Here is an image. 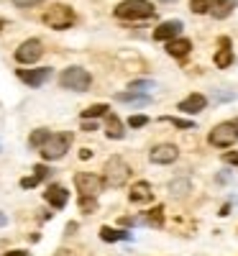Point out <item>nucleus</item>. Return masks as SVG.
Returning a JSON list of instances; mask_svg holds the SVG:
<instances>
[{
    "label": "nucleus",
    "mask_w": 238,
    "mask_h": 256,
    "mask_svg": "<svg viewBox=\"0 0 238 256\" xmlns=\"http://www.w3.org/2000/svg\"><path fill=\"white\" fill-rule=\"evenodd\" d=\"M113 16L120 20H148L154 16V3L151 0H123L116 6Z\"/></svg>",
    "instance_id": "obj_1"
},
{
    "label": "nucleus",
    "mask_w": 238,
    "mask_h": 256,
    "mask_svg": "<svg viewBox=\"0 0 238 256\" xmlns=\"http://www.w3.org/2000/svg\"><path fill=\"white\" fill-rule=\"evenodd\" d=\"M41 20H44V26H49L54 31H67V28L74 26V10L64 3H54L44 16H41Z\"/></svg>",
    "instance_id": "obj_2"
},
{
    "label": "nucleus",
    "mask_w": 238,
    "mask_h": 256,
    "mask_svg": "<svg viewBox=\"0 0 238 256\" xmlns=\"http://www.w3.org/2000/svg\"><path fill=\"white\" fill-rule=\"evenodd\" d=\"M102 180H105V187H123L131 180V166H128L120 156H110L105 162Z\"/></svg>",
    "instance_id": "obj_3"
},
{
    "label": "nucleus",
    "mask_w": 238,
    "mask_h": 256,
    "mask_svg": "<svg viewBox=\"0 0 238 256\" xmlns=\"http://www.w3.org/2000/svg\"><path fill=\"white\" fill-rule=\"evenodd\" d=\"M59 84L67 88V90H74V92H84V90H90L92 77H90L88 70H82V67H67L59 74Z\"/></svg>",
    "instance_id": "obj_4"
},
{
    "label": "nucleus",
    "mask_w": 238,
    "mask_h": 256,
    "mask_svg": "<svg viewBox=\"0 0 238 256\" xmlns=\"http://www.w3.org/2000/svg\"><path fill=\"white\" fill-rule=\"evenodd\" d=\"M72 134H67V131H62V134H52L49 138H46V144L41 146V156L44 159H62L64 154L70 152V146H72Z\"/></svg>",
    "instance_id": "obj_5"
},
{
    "label": "nucleus",
    "mask_w": 238,
    "mask_h": 256,
    "mask_svg": "<svg viewBox=\"0 0 238 256\" xmlns=\"http://www.w3.org/2000/svg\"><path fill=\"white\" fill-rule=\"evenodd\" d=\"M208 141L210 146H218V148H228L238 141V123H218L212 128V131L208 134Z\"/></svg>",
    "instance_id": "obj_6"
},
{
    "label": "nucleus",
    "mask_w": 238,
    "mask_h": 256,
    "mask_svg": "<svg viewBox=\"0 0 238 256\" xmlns=\"http://www.w3.org/2000/svg\"><path fill=\"white\" fill-rule=\"evenodd\" d=\"M74 187L80 192V198H98L105 190V180L98 174H90V172H80V174H74Z\"/></svg>",
    "instance_id": "obj_7"
},
{
    "label": "nucleus",
    "mask_w": 238,
    "mask_h": 256,
    "mask_svg": "<svg viewBox=\"0 0 238 256\" xmlns=\"http://www.w3.org/2000/svg\"><path fill=\"white\" fill-rule=\"evenodd\" d=\"M13 56H16L18 64H34V62H38L41 56H44V44H41L38 38H28L16 49Z\"/></svg>",
    "instance_id": "obj_8"
},
{
    "label": "nucleus",
    "mask_w": 238,
    "mask_h": 256,
    "mask_svg": "<svg viewBox=\"0 0 238 256\" xmlns=\"http://www.w3.org/2000/svg\"><path fill=\"white\" fill-rule=\"evenodd\" d=\"M52 74H54L52 67H41V70H18V72H16V77L24 82V84H28V88H41V84H44Z\"/></svg>",
    "instance_id": "obj_9"
},
{
    "label": "nucleus",
    "mask_w": 238,
    "mask_h": 256,
    "mask_svg": "<svg viewBox=\"0 0 238 256\" xmlns=\"http://www.w3.org/2000/svg\"><path fill=\"white\" fill-rule=\"evenodd\" d=\"M148 159L154 162V164H172V162L180 159V148L174 144H159V146L151 148Z\"/></svg>",
    "instance_id": "obj_10"
},
{
    "label": "nucleus",
    "mask_w": 238,
    "mask_h": 256,
    "mask_svg": "<svg viewBox=\"0 0 238 256\" xmlns=\"http://www.w3.org/2000/svg\"><path fill=\"white\" fill-rule=\"evenodd\" d=\"M44 200H46L54 210H62V208H67L70 192H67V187H62V184H49L46 192H44Z\"/></svg>",
    "instance_id": "obj_11"
},
{
    "label": "nucleus",
    "mask_w": 238,
    "mask_h": 256,
    "mask_svg": "<svg viewBox=\"0 0 238 256\" xmlns=\"http://www.w3.org/2000/svg\"><path fill=\"white\" fill-rule=\"evenodd\" d=\"M182 28H184L182 20H164V24H159V26L154 28V38H156V41H169V38H177V36L182 34Z\"/></svg>",
    "instance_id": "obj_12"
},
{
    "label": "nucleus",
    "mask_w": 238,
    "mask_h": 256,
    "mask_svg": "<svg viewBox=\"0 0 238 256\" xmlns=\"http://www.w3.org/2000/svg\"><path fill=\"white\" fill-rule=\"evenodd\" d=\"M233 64V49H230V38L223 36L218 41V52H215V67L218 70H228Z\"/></svg>",
    "instance_id": "obj_13"
},
{
    "label": "nucleus",
    "mask_w": 238,
    "mask_h": 256,
    "mask_svg": "<svg viewBox=\"0 0 238 256\" xmlns=\"http://www.w3.org/2000/svg\"><path fill=\"white\" fill-rule=\"evenodd\" d=\"M154 200V190L146 180H136V184L131 187V202H138V205H146Z\"/></svg>",
    "instance_id": "obj_14"
},
{
    "label": "nucleus",
    "mask_w": 238,
    "mask_h": 256,
    "mask_svg": "<svg viewBox=\"0 0 238 256\" xmlns=\"http://www.w3.org/2000/svg\"><path fill=\"white\" fill-rule=\"evenodd\" d=\"M205 105H208V98L200 95V92H194V95H187V98L180 102V110H182V113H194V116H198L200 110H205Z\"/></svg>",
    "instance_id": "obj_15"
},
{
    "label": "nucleus",
    "mask_w": 238,
    "mask_h": 256,
    "mask_svg": "<svg viewBox=\"0 0 238 256\" xmlns=\"http://www.w3.org/2000/svg\"><path fill=\"white\" fill-rule=\"evenodd\" d=\"M192 52V44L187 38H182V36H177V38H169L166 41V54L169 56H174V59H182V56H187Z\"/></svg>",
    "instance_id": "obj_16"
},
{
    "label": "nucleus",
    "mask_w": 238,
    "mask_h": 256,
    "mask_svg": "<svg viewBox=\"0 0 238 256\" xmlns=\"http://www.w3.org/2000/svg\"><path fill=\"white\" fill-rule=\"evenodd\" d=\"M105 134H108V138H113V141L123 138L126 128H123L120 118H116V116H110V113H108V116H105Z\"/></svg>",
    "instance_id": "obj_17"
},
{
    "label": "nucleus",
    "mask_w": 238,
    "mask_h": 256,
    "mask_svg": "<svg viewBox=\"0 0 238 256\" xmlns=\"http://www.w3.org/2000/svg\"><path fill=\"white\" fill-rule=\"evenodd\" d=\"M100 238H102L105 244H116V241H131V233H128V230H118V228L105 226V228H100Z\"/></svg>",
    "instance_id": "obj_18"
},
{
    "label": "nucleus",
    "mask_w": 238,
    "mask_h": 256,
    "mask_svg": "<svg viewBox=\"0 0 238 256\" xmlns=\"http://www.w3.org/2000/svg\"><path fill=\"white\" fill-rule=\"evenodd\" d=\"M236 6H238V0H215L210 16H212V18H228Z\"/></svg>",
    "instance_id": "obj_19"
},
{
    "label": "nucleus",
    "mask_w": 238,
    "mask_h": 256,
    "mask_svg": "<svg viewBox=\"0 0 238 256\" xmlns=\"http://www.w3.org/2000/svg\"><path fill=\"white\" fill-rule=\"evenodd\" d=\"M136 223H146V226H151V228H162V226H164V208L159 205L156 210H151V212H146V216L136 218Z\"/></svg>",
    "instance_id": "obj_20"
},
{
    "label": "nucleus",
    "mask_w": 238,
    "mask_h": 256,
    "mask_svg": "<svg viewBox=\"0 0 238 256\" xmlns=\"http://www.w3.org/2000/svg\"><path fill=\"white\" fill-rule=\"evenodd\" d=\"M116 100L118 102H126V105H136V108H138V105H148L151 102V98L148 95H141V92H120V95H116Z\"/></svg>",
    "instance_id": "obj_21"
},
{
    "label": "nucleus",
    "mask_w": 238,
    "mask_h": 256,
    "mask_svg": "<svg viewBox=\"0 0 238 256\" xmlns=\"http://www.w3.org/2000/svg\"><path fill=\"white\" fill-rule=\"evenodd\" d=\"M49 136H52V134H49V128H36V131L28 136V146H31V148H41V146L46 144Z\"/></svg>",
    "instance_id": "obj_22"
},
{
    "label": "nucleus",
    "mask_w": 238,
    "mask_h": 256,
    "mask_svg": "<svg viewBox=\"0 0 238 256\" xmlns=\"http://www.w3.org/2000/svg\"><path fill=\"white\" fill-rule=\"evenodd\" d=\"M212 6H215V0H190V8H192V13H198V16L210 13V10H212Z\"/></svg>",
    "instance_id": "obj_23"
},
{
    "label": "nucleus",
    "mask_w": 238,
    "mask_h": 256,
    "mask_svg": "<svg viewBox=\"0 0 238 256\" xmlns=\"http://www.w3.org/2000/svg\"><path fill=\"white\" fill-rule=\"evenodd\" d=\"M98 116H108V105H105V102L92 105V108H88V110H82V120H88V118H98Z\"/></svg>",
    "instance_id": "obj_24"
},
{
    "label": "nucleus",
    "mask_w": 238,
    "mask_h": 256,
    "mask_svg": "<svg viewBox=\"0 0 238 256\" xmlns=\"http://www.w3.org/2000/svg\"><path fill=\"white\" fill-rule=\"evenodd\" d=\"M80 210H82V212H95V210H98L95 198H80Z\"/></svg>",
    "instance_id": "obj_25"
},
{
    "label": "nucleus",
    "mask_w": 238,
    "mask_h": 256,
    "mask_svg": "<svg viewBox=\"0 0 238 256\" xmlns=\"http://www.w3.org/2000/svg\"><path fill=\"white\" fill-rule=\"evenodd\" d=\"M146 123H148V118H146V116H141V113H138V116H131V118H128V126H131V128H144Z\"/></svg>",
    "instance_id": "obj_26"
},
{
    "label": "nucleus",
    "mask_w": 238,
    "mask_h": 256,
    "mask_svg": "<svg viewBox=\"0 0 238 256\" xmlns=\"http://www.w3.org/2000/svg\"><path fill=\"white\" fill-rule=\"evenodd\" d=\"M151 88H154L151 80H134L131 82V90H151Z\"/></svg>",
    "instance_id": "obj_27"
},
{
    "label": "nucleus",
    "mask_w": 238,
    "mask_h": 256,
    "mask_svg": "<svg viewBox=\"0 0 238 256\" xmlns=\"http://www.w3.org/2000/svg\"><path fill=\"white\" fill-rule=\"evenodd\" d=\"M44 0H13V6L16 8H36V6H41Z\"/></svg>",
    "instance_id": "obj_28"
},
{
    "label": "nucleus",
    "mask_w": 238,
    "mask_h": 256,
    "mask_svg": "<svg viewBox=\"0 0 238 256\" xmlns=\"http://www.w3.org/2000/svg\"><path fill=\"white\" fill-rule=\"evenodd\" d=\"M164 118H166L172 126H177V128H192V126H194L192 120H182V118H169V116H164Z\"/></svg>",
    "instance_id": "obj_29"
},
{
    "label": "nucleus",
    "mask_w": 238,
    "mask_h": 256,
    "mask_svg": "<svg viewBox=\"0 0 238 256\" xmlns=\"http://www.w3.org/2000/svg\"><path fill=\"white\" fill-rule=\"evenodd\" d=\"M169 192H172V195H184V192H187V182H182V184L172 182V184H169Z\"/></svg>",
    "instance_id": "obj_30"
},
{
    "label": "nucleus",
    "mask_w": 238,
    "mask_h": 256,
    "mask_svg": "<svg viewBox=\"0 0 238 256\" xmlns=\"http://www.w3.org/2000/svg\"><path fill=\"white\" fill-rule=\"evenodd\" d=\"M41 180L34 174V177H24V180H20V187H24V190H31V187H36Z\"/></svg>",
    "instance_id": "obj_31"
},
{
    "label": "nucleus",
    "mask_w": 238,
    "mask_h": 256,
    "mask_svg": "<svg viewBox=\"0 0 238 256\" xmlns=\"http://www.w3.org/2000/svg\"><path fill=\"white\" fill-rule=\"evenodd\" d=\"M226 164H230V166H238V152H226Z\"/></svg>",
    "instance_id": "obj_32"
},
{
    "label": "nucleus",
    "mask_w": 238,
    "mask_h": 256,
    "mask_svg": "<svg viewBox=\"0 0 238 256\" xmlns=\"http://www.w3.org/2000/svg\"><path fill=\"white\" fill-rule=\"evenodd\" d=\"M34 174H36L38 180H44V177H49V166H44V164H38V166L34 169Z\"/></svg>",
    "instance_id": "obj_33"
},
{
    "label": "nucleus",
    "mask_w": 238,
    "mask_h": 256,
    "mask_svg": "<svg viewBox=\"0 0 238 256\" xmlns=\"http://www.w3.org/2000/svg\"><path fill=\"white\" fill-rule=\"evenodd\" d=\"M82 131H98V120H92V118L82 120Z\"/></svg>",
    "instance_id": "obj_34"
},
{
    "label": "nucleus",
    "mask_w": 238,
    "mask_h": 256,
    "mask_svg": "<svg viewBox=\"0 0 238 256\" xmlns=\"http://www.w3.org/2000/svg\"><path fill=\"white\" fill-rule=\"evenodd\" d=\"M90 156H92L90 148H82V152H80V159H90Z\"/></svg>",
    "instance_id": "obj_35"
},
{
    "label": "nucleus",
    "mask_w": 238,
    "mask_h": 256,
    "mask_svg": "<svg viewBox=\"0 0 238 256\" xmlns=\"http://www.w3.org/2000/svg\"><path fill=\"white\" fill-rule=\"evenodd\" d=\"M6 256H31V254L28 251H8Z\"/></svg>",
    "instance_id": "obj_36"
},
{
    "label": "nucleus",
    "mask_w": 238,
    "mask_h": 256,
    "mask_svg": "<svg viewBox=\"0 0 238 256\" xmlns=\"http://www.w3.org/2000/svg\"><path fill=\"white\" fill-rule=\"evenodd\" d=\"M6 223H8V218H6V216H3V212H0V228H3V226H6Z\"/></svg>",
    "instance_id": "obj_37"
},
{
    "label": "nucleus",
    "mask_w": 238,
    "mask_h": 256,
    "mask_svg": "<svg viewBox=\"0 0 238 256\" xmlns=\"http://www.w3.org/2000/svg\"><path fill=\"white\" fill-rule=\"evenodd\" d=\"M156 3H166V6H172V3H177V0H156Z\"/></svg>",
    "instance_id": "obj_38"
},
{
    "label": "nucleus",
    "mask_w": 238,
    "mask_h": 256,
    "mask_svg": "<svg viewBox=\"0 0 238 256\" xmlns=\"http://www.w3.org/2000/svg\"><path fill=\"white\" fill-rule=\"evenodd\" d=\"M3 26H6V20H0V28H3Z\"/></svg>",
    "instance_id": "obj_39"
},
{
    "label": "nucleus",
    "mask_w": 238,
    "mask_h": 256,
    "mask_svg": "<svg viewBox=\"0 0 238 256\" xmlns=\"http://www.w3.org/2000/svg\"><path fill=\"white\" fill-rule=\"evenodd\" d=\"M236 123H238V120H236Z\"/></svg>",
    "instance_id": "obj_40"
}]
</instances>
